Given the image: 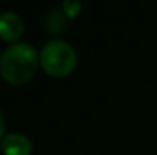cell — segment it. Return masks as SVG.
Segmentation results:
<instances>
[{"instance_id":"6da1fadb","label":"cell","mask_w":157,"mask_h":155,"mask_svg":"<svg viewBox=\"0 0 157 155\" xmlns=\"http://www.w3.org/2000/svg\"><path fill=\"white\" fill-rule=\"evenodd\" d=\"M37 65V52L28 43H14L8 46L0 56V75L15 85L31 79Z\"/></svg>"},{"instance_id":"8992f818","label":"cell","mask_w":157,"mask_h":155,"mask_svg":"<svg viewBox=\"0 0 157 155\" xmlns=\"http://www.w3.org/2000/svg\"><path fill=\"white\" fill-rule=\"evenodd\" d=\"M3 131H5V119H3V113L0 109V140L3 137Z\"/></svg>"},{"instance_id":"277c9868","label":"cell","mask_w":157,"mask_h":155,"mask_svg":"<svg viewBox=\"0 0 157 155\" xmlns=\"http://www.w3.org/2000/svg\"><path fill=\"white\" fill-rule=\"evenodd\" d=\"M2 149L6 155H29L32 151V143L26 135L20 132H11L5 135Z\"/></svg>"},{"instance_id":"7a4b0ae2","label":"cell","mask_w":157,"mask_h":155,"mask_svg":"<svg viewBox=\"0 0 157 155\" xmlns=\"http://www.w3.org/2000/svg\"><path fill=\"white\" fill-rule=\"evenodd\" d=\"M40 61L43 68L52 76L69 75L76 64V53L73 47L59 38L48 41L40 53Z\"/></svg>"},{"instance_id":"5b68a950","label":"cell","mask_w":157,"mask_h":155,"mask_svg":"<svg viewBox=\"0 0 157 155\" xmlns=\"http://www.w3.org/2000/svg\"><path fill=\"white\" fill-rule=\"evenodd\" d=\"M63 9L69 17H75V15H78V12L81 9V3L78 0H66L63 3Z\"/></svg>"},{"instance_id":"3957f363","label":"cell","mask_w":157,"mask_h":155,"mask_svg":"<svg viewBox=\"0 0 157 155\" xmlns=\"http://www.w3.org/2000/svg\"><path fill=\"white\" fill-rule=\"evenodd\" d=\"M23 32V21L18 14L12 11L0 12V37L5 40H15Z\"/></svg>"}]
</instances>
